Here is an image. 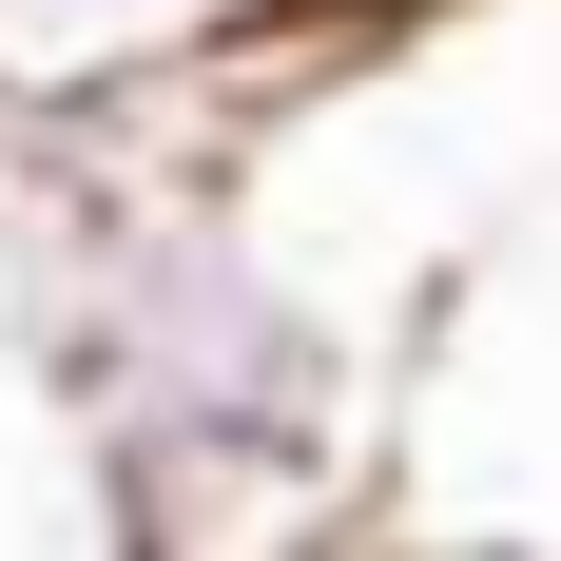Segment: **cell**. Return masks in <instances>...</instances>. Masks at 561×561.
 Returning a JSON list of instances; mask_svg holds the SVG:
<instances>
[{
	"mask_svg": "<svg viewBox=\"0 0 561 561\" xmlns=\"http://www.w3.org/2000/svg\"><path fill=\"white\" fill-rule=\"evenodd\" d=\"M388 523L465 561H561V174L523 194L388 368Z\"/></svg>",
	"mask_w": 561,
	"mask_h": 561,
	"instance_id": "cell-1",
	"label": "cell"
},
{
	"mask_svg": "<svg viewBox=\"0 0 561 561\" xmlns=\"http://www.w3.org/2000/svg\"><path fill=\"white\" fill-rule=\"evenodd\" d=\"M98 561H388V446L368 426H98Z\"/></svg>",
	"mask_w": 561,
	"mask_h": 561,
	"instance_id": "cell-2",
	"label": "cell"
}]
</instances>
